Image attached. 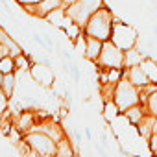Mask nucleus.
<instances>
[{
    "label": "nucleus",
    "mask_w": 157,
    "mask_h": 157,
    "mask_svg": "<svg viewBox=\"0 0 157 157\" xmlns=\"http://www.w3.org/2000/svg\"><path fill=\"white\" fill-rule=\"evenodd\" d=\"M111 41H113L118 48H122V50L126 52V50L137 46V43H139V33H137V30H135L131 24L117 22V19H115L113 32H111Z\"/></svg>",
    "instance_id": "obj_5"
},
{
    "label": "nucleus",
    "mask_w": 157,
    "mask_h": 157,
    "mask_svg": "<svg viewBox=\"0 0 157 157\" xmlns=\"http://www.w3.org/2000/svg\"><path fill=\"white\" fill-rule=\"evenodd\" d=\"M153 122H155V117L153 115H146L139 124H137V131H139V135L144 139V140H148L150 139V135L153 133Z\"/></svg>",
    "instance_id": "obj_14"
},
{
    "label": "nucleus",
    "mask_w": 157,
    "mask_h": 157,
    "mask_svg": "<svg viewBox=\"0 0 157 157\" xmlns=\"http://www.w3.org/2000/svg\"><path fill=\"white\" fill-rule=\"evenodd\" d=\"M17 70V65H15V57L6 54L2 59H0V72L2 74H10V72H15Z\"/></svg>",
    "instance_id": "obj_18"
},
{
    "label": "nucleus",
    "mask_w": 157,
    "mask_h": 157,
    "mask_svg": "<svg viewBox=\"0 0 157 157\" xmlns=\"http://www.w3.org/2000/svg\"><path fill=\"white\" fill-rule=\"evenodd\" d=\"M2 78H4V74H2V72H0V82H2Z\"/></svg>",
    "instance_id": "obj_28"
},
{
    "label": "nucleus",
    "mask_w": 157,
    "mask_h": 157,
    "mask_svg": "<svg viewBox=\"0 0 157 157\" xmlns=\"http://www.w3.org/2000/svg\"><path fill=\"white\" fill-rule=\"evenodd\" d=\"M56 155H67V157H70V155H74V150H72V146H70V140L68 139H61V140H57V151H56Z\"/></svg>",
    "instance_id": "obj_19"
},
{
    "label": "nucleus",
    "mask_w": 157,
    "mask_h": 157,
    "mask_svg": "<svg viewBox=\"0 0 157 157\" xmlns=\"http://www.w3.org/2000/svg\"><path fill=\"white\" fill-rule=\"evenodd\" d=\"M33 126H35V117H33V113H22V117H21L17 128H19L22 133H28V131H32Z\"/></svg>",
    "instance_id": "obj_17"
},
{
    "label": "nucleus",
    "mask_w": 157,
    "mask_h": 157,
    "mask_svg": "<svg viewBox=\"0 0 157 157\" xmlns=\"http://www.w3.org/2000/svg\"><path fill=\"white\" fill-rule=\"evenodd\" d=\"M85 135H87V139H93V133H91L89 128H85Z\"/></svg>",
    "instance_id": "obj_25"
},
{
    "label": "nucleus",
    "mask_w": 157,
    "mask_h": 157,
    "mask_svg": "<svg viewBox=\"0 0 157 157\" xmlns=\"http://www.w3.org/2000/svg\"><path fill=\"white\" fill-rule=\"evenodd\" d=\"M148 148H150V151L153 153V155H157V133L153 131L151 135H150V139H148Z\"/></svg>",
    "instance_id": "obj_22"
},
{
    "label": "nucleus",
    "mask_w": 157,
    "mask_h": 157,
    "mask_svg": "<svg viewBox=\"0 0 157 157\" xmlns=\"http://www.w3.org/2000/svg\"><path fill=\"white\" fill-rule=\"evenodd\" d=\"M4 56H6V48H4V46H2V44H0V59H2V57H4Z\"/></svg>",
    "instance_id": "obj_24"
},
{
    "label": "nucleus",
    "mask_w": 157,
    "mask_h": 157,
    "mask_svg": "<svg viewBox=\"0 0 157 157\" xmlns=\"http://www.w3.org/2000/svg\"><path fill=\"white\" fill-rule=\"evenodd\" d=\"M0 89H2V93L11 98L13 91H15V72H10V74H4L2 82H0Z\"/></svg>",
    "instance_id": "obj_16"
},
{
    "label": "nucleus",
    "mask_w": 157,
    "mask_h": 157,
    "mask_svg": "<svg viewBox=\"0 0 157 157\" xmlns=\"http://www.w3.org/2000/svg\"><path fill=\"white\" fill-rule=\"evenodd\" d=\"M113 24H115V15L111 13L109 8L102 6L96 13L91 15V19L83 26V33L93 35V37L100 39V41H107V39H111Z\"/></svg>",
    "instance_id": "obj_1"
},
{
    "label": "nucleus",
    "mask_w": 157,
    "mask_h": 157,
    "mask_svg": "<svg viewBox=\"0 0 157 157\" xmlns=\"http://www.w3.org/2000/svg\"><path fill=\"white\" fill-rule=\"evenodd\" d=\"M22 6H24L26 13L39 17V19H46L52 11L63 8L65 4H63V0H39V2H30V4H22Z\"/></svg>",
    "instance_id": "obj_7"
},
{
    "label": "nucleus",
    "mask_w": 157,
    "mask_h": 157,
    "mask_svg": "<svg viewBox=\"0 0 157 157\" xmlns=\"http://www.w3.org/2000/svg\"><path fill=\"white\" fill-rule=\"evenodd\" d=\"M100 68H124V50L118 48L111 39L104 41L102 52L96 59Z\"/></svg>",
    "instance_id": "obj_6"
},
{
    "label": "nucleus",
    "mask_w": 157,
    "mask_h": 157,
    "mask_svg": "<svg viewBox=\"0 0 157 157\" xmlns=\"http://www.w3.org/2000/svg\"><path fill=\"white\" fill-rule=\"evenodd\" d=\"M6 100H8V96L2 93V89H0V115H2V111H4V107H6Z\"/></svg>",
    "instance_id": "obj_23"
},
{
    "label": "nucleus",
    "mask_w": 157,
    "mask_h": 157,
    "mask_svg": "<svg viewBox=\"0 0 157 157\" xmlns=\"http://www.w3.org/2000/svg\"><path fill=\"white\" fill-rule=\"evenodd\" d=\"M104 4V0H76L74 4L67 6V15L70 17L72 22L80 24L82 28L87 24V21L91 19L93 13H96Z\"/></svg>",
    "instance_id": "obj_3"
},
{
    "label": "nucleus",
    "mask_w": 157,
    "mask_h": 157,
    "mask_svg": "<svg viewBox=\"0 0 157 157\" xmlns=\"http://www.w3.org/2000/svg\"><path fill=\"white\" fill-rule=\"evenodd\" d=\"M146 57V54L142 50H139L137 46L129 48L124 52V68H129V67H135V65H140L142 59Z\"/></svg>",
    "instance_id": "obj_13"
},
{
    "label": "nucleus",
    "mask_w": 157,
    "mask_h": 157,
    "mask_svg": "<svg viewBox=\"0 0 157 157\" xmlns=\"http://www.w3.org/2000/svg\"><path fill=\"white\" fill-rule=\"evenodd\" d=\"M124 76L128 78V80H129L131 83H135L139 89H142V87H146L148 83H151V82H150V78L146 76V72L142 70V67H140V65H135V67L126 68Z\"/></svg>",
    "instance_id": "obj_9"
},
{
    "label": "nucleus",
    "mask_w": 157,
    "mask_h": 157,
    "mask_svg": "<svg viewBox=\"0 0 157 157\" xmlns=\"http://www.w3.org/2000/svg\"><path fill=\"white\" fill-rule=\"evenodd\" d=\"M113 102L118 105L120 113H124L126 109H129L131 105L142 104V96H140V89L131 83L128 78L124 76L120 82H117L115 91H113Z\"/></svg>",
    "instance_id": "obj_2"
},
{
    "label": "nucleus",
    "mask_w": 157,
    "mask_h": 157,
    "mask_svg": "<svg viewBox=\"0 0 157 157\" xmlns=\"http://www.w3.org/2000/svg\"><path fill=\"white\" fill-rule=\"evenodd\" d=\"M24 140H26V144L30 146V150L33 153L56 155V151H57V142L50 135H46L44 131H28L24 135Z\"/></svg>",
    "instance_id": "obj_4"
},
{
    "label": "nucleus",
    "mask_w": 157,
    "mask_h": 157,
    "mask_svg": "<svg viewBox=\"0 0 157 157\" xmlns=\"http://www.w3.org/2000/svg\"><path fill=\"white\" fill-rule=\"evenodd\" d=\"M74 2H76V0H63L65 6H70V4H74Z\"/></svg>",
    "instance_id": "obj_26"
},
{
    "label": "nucleus",
    "mask_w": 157,
    "mask_h": 157,
    "mask_svg": "<svg viewBox=\"0 0 157 157\" xmlns=\"http://www.w3.org/2000/svg\"><path fill=\"white\" fill-rule=\"evenodd\" d=\"M102 46H104V41H100V39L85 33V54L83 56L87 59H91L93 63H96V59H98V56L102 52Z\"/></svg>",
    "instance_id": "obj_10"
},
{
    "label": "nucleus",
    "mask_w": 157,
    "mask_h": 157,
    "mask_svg": "<svg viewBox=\"0 0 157 157\" xmlns=\"http://www.w3.org/2000/svg\"><path fill=\"white\" fill-rule=\"evenodd\" d=\"M140 67L146 72V76L150 78V82L157 83V61H153L151 57H144L142 63H140Z\"/></svg>",
    "instance_id": "obj_15"
},
{
    "label": "nucleus",
    "mask_w": 157,
    "mask_h": 157,
    "mask_svg": "<svg viewBox=\"0 0 157 157\" xmlns=\"http://www.w3.org/2000/svg\"><path fill=\"white\" fill-rule=\"evenodd\" d=\"M144 105H146L148 113H150V115H153V117L157 118V91H155V93H151V94L146 98Z\"/></svg>",
    "instance_id": "obj_21"
},
{
    "label": "nucleus",
    "mask_w": 157,
    "mask_h": 157,
    "mask_svg": "<svg viewBox=\"0 0 157 157\" xmlns=\"http://www.w3.org/2000/svg\"><path fill=\"white\" fill-rule=\"evenodd\" d=\"M122 115L126 117V120H128L131 126H137V124H139L146 115H148V109H146V105H144V104H137V105H131L129 109H126Z\"/></svg>",
    "instance_id": "obj_11"
},
{
    "label": "nucleus",
    "mask_w": 157,
    "mask_h": 157,
    "mask_svg": "<svg viewBox=\"0 0 157 157\" xmlns=\"http://www.w3.org/2000/svg\"><path fill=\"white\" fill-rule=\"evenodd\" d=\"M32 76H33V80L43 83V85H52L54 82V72H52V67L44 65V63H37V65H32Z\"/></svg>",
    "instance_id": "obj_8"
},
{
    "label": "nucleus",
    "mask_w": 157,
    "mask_h": 157,
    "mask_svg": "<svg viewBox=\"0 0 157 157\" xmlns=\"http://www.w3.org/2000/svg\"><path fill=\"white\" fill-rule=\"evenodd\" d=\"M153 131L157 133V118H155V122H153Z\"/></svg>",
    "instance_id": "obj_27"
},
{
    "label": "nucleus",
    "mask_w": 157,
    "mask_h": 157,
    "mask_svg": "<svg viewBox=\"0 0 157 157\" xmlns=\"http://www.w3.org/2000/svg\"><path fill=\"white\" fill-rule=\"evenodd\" d=\"M0 44L6 48V54H10V56H13V57H17L19 54H22V48H21V46L10 37V33L4 32L2 28H0Z\"/></svg>",
    "instance_id": "obj_12"
},
{
    "label": "nucleus",
    "mask_w": 157,
    "mask_h": 157,
    "mask_svg": "<svg viewBox=\"0 0 157 157\" xmlns=\"http://www.w3.org/2000/svg\"><path fill=\"white\" fill-rule=\"evenodd\" d=\"M15 65H17V70H24V72H28V70L32 68V61H30V57L24 56V54H19V56L15 57Z\"/></svg>",
    "instance_id": "obj_20"
}]
</instances>
